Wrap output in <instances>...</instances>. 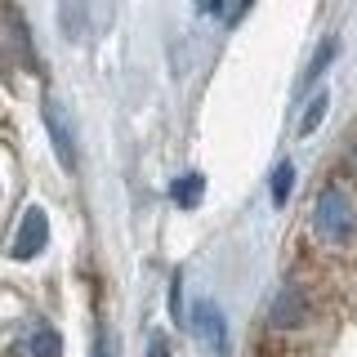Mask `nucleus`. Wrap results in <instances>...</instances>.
Returning a JSON list of instances; mask_svg holds the SVG:
<instances>
[{
	"label": "nucleus",
	"mask_w": 357,
	"mask_h": 357,
	"mask_svg": "<svg viewBox=\"0 0 357 357\" xmlns=\"http://www.w3.org/2000/svg\"><path fill=\"white\" fill-rule=\"evenodd\" d=\"M59 349H63V344H59L54 331H36V335H31V353H36V357H59Z\"/></svg>",
	"instance_id": "nucleus-10"
},
{
	"label": "nucleus",
	"mask_w": 357,
	"mask_h": 357,
	"mask_svg": "<svg viewBox=\"0 0 357 357\" xmlns=\"http://www.w3.org/2000/svg\"><path fill=\"white\" fill-rule=\"evenodd\" d=\"M326 107H331V94H317V98H312V103H308L304 121H299V134H304V139H308V134L321 126V116H326Z\"/></svg>",
	"instance_id": "nucleus-9"
},
{
	"label": "nucleus",
	"mask_w": 357,
	"mask_h": 357,
	"mask_svg": "<svg viewBox=\"0 0 357 357\" xmlns=\"http://www.w3.org/2000/svg\"><path fill=\"white\" fill-rule=\"evenodd\" d=\"M245 9H250V0H237V9H232V18H241Z\"/></svg>",
	"instance_id": "nucleus-16"
},
{
	"label": "nucleus",
	"mask_w": 357,
	"mask_h": 357,
	"mask_svg": "<svg viewBox=\"0 0 357 357\" xmlns=\"http://www.w3.org/2000/svg\"><path fill=\"white\" fill-rule=\"evenodd\" d=\"M50 241V219H45L40 206H31L18 223V237H14V259H36Z\"/></svg>",
	"instance_id": "nucleus-4"
},
{
	"label": "nucleus",
	"mask_w": 357,
	"mask_h": 357,
	"mask_svg": "<svg viewBox=\"0 0 357 357\" xmlns=\"http://www.w3.org/2000/svg\"><path fill=\"white\" fill-rule=\"evenodd\" d=\"M89 357H116V344H112V335H107V331H98V335H94V353H89Z\"/></svg>",
	"instance_id": "nucleus-12"
},
{
	"label": "nucleus",
	"mask_w": 357,
	"mask_h": 357,
	"mask_svg": "<svg viewBox=\"0 0 357 357\" xmlns=\"http://www.w3.org/2000/svg\"><path fill=\"white\" fill-rule=\"evenodd\" d=\"M344 165H349V174L357 178V134L349 139V148H344Z\"/></svg>",
	"instance_id": "nucleus-14"
},
{
	"label": "nucleus",
	"mask_w": 357,
	"mask_h": 357,
	"mask_svg": "<svg viewBox=\"0 0 357 357\" xmlns=\"http://www.w3.org/2000/svg\"><path fill=\"white\" fill-rule=\"evenodd\" d=\"M148 357H170V340H165V335H152V344H148Z\"/></svg>",
	"instance_id": "nucleus-13"
},
{
	"label": "nucleus",
	"mask_w": 357,
	"mask_h": 357,
	"mask_svg": "<svg viewBox=\"0 0 357 357\" xmlns=\"http://www.w3.org/2000/svg\"><path fill=\"white\" fill-rule=\"evenodd\" d=\"M312 237H317L326 250H349L357 241V197L349 183H340V178H331V183L317 188V197H312Z\"/></svg>",
	"instance_id": "nucleus-1"
},
{
	"label": "nucleus",
	"mask_w": 357,
	"mask_h": 357,
	"mask_svg": "<svg viewBox=\"0 0 357 357\" xmlns=\"http://www.w3.org/2000/svg\"><path fill=\"white\" fill-rule=\"evenodd\" d=\"M201 192H206V178H201L197 170H188V174H178L174 183H170V201L178 210H192L197 201H201Z\"/></svg>",
	"instance_id": "nucleus-6"
},
{
	"label": "nucleus",
	"mask_w": 357,
	"mask_h": 357,
	"mask_svg": "<svg viewBox=\"0 0 357 357\" xmlns=\"http://www.w3.org/2000/svg\"><path fill=\"white\" fill-rule=\"evenodd\" d=\"M170 312H174V321H183V273L170 277Z\"/></svg>",
	"instance_id": "nucleus-11"
},
{
	"label": "nucleus",
	"mask_w": 357,
	"mask_h": 357,
	"mask_svg": "<svg viewBox=\"0 0 357 357\" xmlns=\"http://www.w3.org/2000/svg\"><path fill=\"white\" fill-rule=\"evenodd\" d=\"M192 331H197V340L206 344L215 357H228V321H223L219 304L197 299V308H192Z\"/></svg>",
	"instance_id": "nucleus-3"
},
{
	"label": "nucleus",
	"mask_w": 357,
	"mask_h": 357,
	"mask_svg": "<svg viewBox=\"0 0 357 357\" xmlns=\"http://www.w3.org/2000/svg\"><path fill=\"white\" fill-rule=\"evenodd\" d=\"M45 126H50V139H54V152H59L63 170H76V143H72V121L59 103H45Z\"/></svg>",
	"instance_id": "nucleus-5"
},
{
	"label": "nucleus",
	"mask_w": 357,
	"mask_h": 357,
	"mask_svg": "<svg viewBox=\"0 0 357 357\" xmlns=\"http://www.w3.org/2000/svg\"><path fill=\"white\" fill-rule=\"evenodd\" d=\"M335 54H340V40H335V36H331V40H321V50L312 54V63H308V81H317V76L326 72V67L335 63Z\"/></svg>",
	"instance_id": "nucleus-8"
},
{
	"label": "nucleus",
	"mask_w": 357,
	"mask_h": 357,
	"mask_svg": "<svg viewBox=\"0 0 357 357\" xmlns=\"http://www.w3.org/2000/svg\"><path fill=\"white\" fill-rule=\"evenodd\" d=\"M290 188H295V165H290V161H282V165L273 170V206H286Z\"/></svg>",
	"instance_id": "nucleus-7"
},
{
	"label": "nucleus",
	"mask_w": 357,
	"mask_h": 357,
	"mask_svg": "<svg viewBox=\"0 0 357 357\" xmlns=\"http://www.w3.org/2000/svg\"><path fill=\"white\" fill-rule=\"evenodd\" d=\"M312 317H317V295H312V286L299 282V277H286L273 295V308H268V326L282 331V335H295V331H304Z\"/></svg>",
	"instance_id": "nucleus-2"
},
{
	"label": "nucleus",
	"mask_w": 357,
	"mask_h": 357,
	"mask_svg": "<svg viewBox=\"0 0 357 357\" xmlns=\"http://www.w3.org/2000/svg\"><path fill=\"white\" fill-rule=\"evenodd\" d=\"M206 14H223V0H206Z\"/></svg>",
	"instance_id": "nucleus-15"
}]
</instances>
